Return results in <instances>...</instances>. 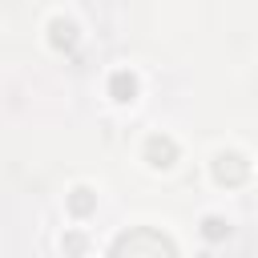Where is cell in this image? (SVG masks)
<instances>
[{"label": "cell", "mask_w": 258, "mask_h": 258, "mask_svg": "<svg viewBox=\"0 0 258 258\" xmlns=\"http://www.w3.org/2000/svg\"><path fill=\"white\" fill-rule=\"evenodd\" d=\"M177 246L153 230H137V234H125L113 242V254H173Z\"/></svg>", "instance_id": "obj_1"}, {"label": "cell", "mask_w": 258, "mask_h": 258, "mask_svg": "<svg viewBox=\"0 0 258 258\" xmlns=\"http://www.w3.org/2000/svg\"><path fill=\"white\" fill-rule=\"evenodd\" d=\"M246 173H250V161L242 153H218L214 157V181L218 185H238V181H246Z\"/></svg>", "instance_id": "obj_2"}, {"label": "cell", "mask_w": 258, "mask_h": 258, "mask_svg": "<svg viewBox=\"0 0 258 258\" xmlns=\"http://www.w3.org/2000/svg\"><path fill=\"white\" fill-rule=\"evenodd\" d=\"M173 157H177V145H173V137H161V133H153V137L145 141V161H149V165L165 169V165H173Z\"/></svg>", "instance_id": "obj_3"}, {"label": "cell", "mask_w": 258, "mask_h": 258, "mask_svg": "<svg viewBox=\"0 0 258 258\" xmlns=\"http://www.w3.org/2000/svg\"><path fill=\"white\" fill-rule=\"evenodd\" d=\"M109 93H113L117 101H133V93H137V77H133V73H113Z\"/></svg>", "instance_id": "obj_4"}, {"label": "cell", "mask_w": 258, "mask_h": 258, "mask_svg": "<svg viewBox=\"0 0 258 258\" xmlns=\"http://www.w3.org/2000/svg\"><path fill=\"white\" fill-rule=\"evenodd\" d=\"M48 32H52V44H56V48H73V44H77V28H73L69 20H52Z\"/></svg>", "instance_id": "obj_5"}, {"label": "cell", "mask_w": 258, "mask_h": 258, "mask_svg": "<svg viewBox=\"0 0 258 258\" xmlns=\"http://www.w3.org/2000/svg\"><path fill=\"white\" fill-rule=\"evenodd\" d=\"M202 234H206L210 242H218V238H226V234H230V226H226L222 218H206V222H202Z\"/></svg>", "instance_id": "obj_6"}, {"label": "cell", "mask_w": 258, "mask_h": 258, "mask_svg": "<svg viewBox=\"0 0 258 258\" xmlns=\"http://www.w3.org/2000/svg\"><path fill=\"white\" fill-rule=\"evenodd\" d=\"M73 210H77V214H89V210H93V194H89V189H77V194H73Z\"/></svg>", "instance_id": "obj_7"}]
</instances>
